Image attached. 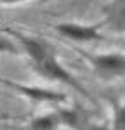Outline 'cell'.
I'll list each match as a JSON object with an SVG mask.
<instances>
[{
    "mask_svg": "<svg viewBox=\"0 0 125 130\" xmlns=\"http://www.w3.org/2000/svg\"><path fill=\"white\" fill-rule=\"evenodd\" d=\"M35 62V70L40 73L42 76H45V78H49V80H57V82H63V83H66V85H70L71 89L78 90L82 95H87L89 97V94H87V90L83 89L82 85H80V82L76 80L75 76H73L71 73H68V71L63 68L61 64L57 62V61L52 57L51 52H47V54H43L42 57H38L37 61H33ZM90 99V97H89Z\"/></svg>",
    "mask_w": 125,
    "mask_h": 130,
    "instance_id": "obj_1",
    "label": "cell"
},
{
    "mask_svg": "<svg viewBox=\"0 0 125 130\" xmlns=\"http://www.w3.org/2000/svg\"><path fill=\"white\" fill-rule=\"evenodd\" d=\"M94 70L104 78H111L125 73V57L120 54H104L90 57Z\"/></svg>",
    "mask_w": 125,
    "mask_h": 130,
    "instance_id": "obj_2",
    "label": "cell"
},
{
    "mask_svg": "<svg viewBox=\"0 0 125 130\" xmlns=\"http://www.w3.org/2000/svg\"><path fill=\"white\" fill-rule=\"evenodd\" d=\"M57 31L63 33L64 37L71 38L76 42H92V40H101L103 37L94 26H80V24H59Z\"/></svg>",
    "mask_w": 125,
    "mask_h": 130,
    "instance_id": "obj_3",
    "label": "cell"
},
{
    "mask_svg": "<svg viewBox=\"0 0 125 130\" xmlns=\"http://www.w3.org/2000/svg\"><path fill=\"white\" fill-rule=\"evenodd\" d=\"M7 83L10 87L21 90L30 99H35V101H64L66 99L63 94L52 92V90H42V89H33V87H24V85H16V83H10V82H7Z\"/></svg>",
    "mask_w": 125,
    "mask_h": 130,
    "instance_id": "obj_4",
    "label": "cell"
},
{
    "mask_svg": "<svg viewBox=\"0 0 125 130\" xmlns=\"http://www.w3.org/2000/svg\"><path fill=\"white\" fill-rule=\"evenodd\" d=\"M108 14L116 30H125V0H116L113 7L108 10Z\"/></svg>",
    "mask_w": 125,
    "mask_h": 130,
    "instance_id": "obj_5",
    "label": "cell"
},
{
    "mask_svg": "<svg viewBox=\"0 0 125 130\" xmlns=\"http://www.w3.org/2000/svg\"><path fill=\"white\" fill-rule=\"evenodd\" d=\"M59 125V116L57 113H51L40 118H35L31 121L30 128L31 130H56V127Z\"/></svg>",
    "mask_w": 125,
    "mask_h": 130,
    "instance_id": "obj_6",
    "label": "cell"
},
{
    "mask_svg": "<svg viewBox=\"0 0 125 130\" xmlns=\"http://www.w3.org/2000/svg\"><path fill=\"white\" fill-rule=\"evenodd\" d=\"M115 130H125V104L116 111V116H115Z\"/></svg>",
    "mask_w": 125,
    "mask_h": 130,
    "instance_id": "obj_7",
    "label": "cell"
},
{
    "mask_svg": "<svg viewBox=\"0 0 125 130\" xmlns=\"http://www.w3.org/2000/svg\"><path fill=\"white\" fill-rule=\"evenodd\" d=\"M0 52H14V45L5 38H0Z\"/></svg>",
    "mask_w": 125,
    "mask_h": 130,
    "instance_id": "obj_8",
    "label": "cell"
},
{
    "mask_svg": "<svg viewBox=\"0 0 125 130\" xmlns=\"http://www.w3.org/2000/svg\"><path fill=\"white\" fill-rule=\"evenodd\" d=\"M0 2H21V0H0Z\"/></svg>",
    "mask_w": 125,
    "mask_h": 130,
    "instance_id": "obj_9",
    "label": "cell"
}]
</instances>
